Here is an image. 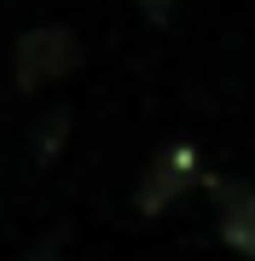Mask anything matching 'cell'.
Instances as JSON below:
<instances>
[{"label": "cell", "instance_id": "cell-5", "mask_svg": "<svg viewBox=\"0 0 255 261\" xmlns=\"http://www.w3.org/2000/svg\"><path fill=\"white\" fill-rule=\"evenodd\" d=\"M18 261H58V255H52V244H41V250H29V255H18Z\"/></svg>", "mask_w": 255, "mask_h": 261}, {"label": "cell", "instance_id": "cell-4", "mask_svg": "<svg viewBox=\"0 0 255 261\" xmlns=\"http://www.w3.org/2000/svg\"><path fill=\"white\" fill-rule=\"evenodd\" d=\"M58 140H64V111L41 122V157H52V151H58Z\"/></svg>", "mask_w": 255, "mask_h": 261}, {"label": "cell", "instance_id": "cell-6", "mask_svg": "<svg viewBox=\"0 0 255 261\" xmlns=\"http://www.w3.org/2000/svg\"><path fill=\"white\" fill-rule=\"evenodd\" d=\"M145 12H151V18L162 23V18H168V0H145Z\"/></svg>", "mask_w": 255, "mask_h": 261}, {"label": "cell", "instance_id": "cell-1", "mask_svg": "<svg viewBox=\"0 0 255 261\" xmlns=\"http://www.w3.org/2000/svg\"><path fill=\"white\" fill-rule=\"evenodd\" d=\"M81 64V47L70 29H29L18 41V53H12V75H18V87H41V82H58V75H70Z\"/></svg>", "mask_w": 255, "mask_h": 261}, {"label": "cell", "instance_id": "cell-2", "mask_svg": "<svg viewBox=\"0 0 255 261\" xmlns=\"http://www.w3.org/2000/svg\"><path fill=\"white\" fill-rule=\"evenodd\" d=\"M197 180V157H191L186 145H174V151H162V157L151 163V174L139 180V209L145 215H157L162 203H174L180 192Z\"/></svg>", "mask_w": 255, "mask_h": 261}, {"label": "cell", "instance_id": "cell-3", "mask_svg": "<svg viewBox=\"0 0 255 261\" xmlns=\"http://www.w3.org/2000/svg\"><path fill=\"white\" fill-rule=\"evenodd\" d=\"M226 209H220V238L232 244V250L255 255V192L249 186H226Z\"/></svg>", "mask_w": 255, "mask_h": 261}]
</instances>
